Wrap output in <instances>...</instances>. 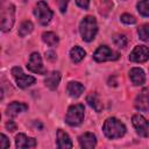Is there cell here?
I'll use <instances>...</instances> for the list:
<instances>
[{
    "mask_svg": "<svg viewBox=\"0 0 149 149\" xmlns=\"http://www.w3.org/2000/svg\"><path fill=\"white\" fill-rule=\"evenodd\" d=\"M126 126L116 118H108L102 125V132L109 140L120 139L126 134Z\"/></svg>",
    "mask_w": 149,
    "mask_h": 149,
    "instance_id": "cell-1",
    "label": "cell"
},
{
    "mask_svg": "<svg viewBox=\"0 0 149 149\" xmlns=\"http://www.w3.org/2000/svg\"><path fill=\"white\" fill-rule=\"evenodd\" d=\"M79 33L83 41L85 42L93 41L98 33V24H97L95 17L91 15L85 16L79 23Z\"/></svg>",
    "mask_w": 149,
    "mask_h": 149,
    "instance_id": "cell-2",
    "label": "cell"
},
{
    "mask_svg": "<svg viewBox=\"0 0 149 149\" xmlns=\"http://www.w3.org/2000/svg\"><path fill=\"white\" fill-rule=\"evenodd\" d=\"M84 112H85L84 105L81 104L71 105L68 108V112L65 115V122L71 127H77L81 125V122L84 121Z\"/></svg>",
    "mask_w": 149,
    "mask_h": 149,
    "instance_id": "cell-3",
    "label": "cell"
},
{
    "mask_svg": "<svg viewBox=\"0 0 149 149\" xmlns=\"http://www.w3.org/2000/svg\"><path fill=\"white\" fill-rule=\"evenodd\" d=\"M34 15L36 16L40 24L45 26L51 21L54 13L44 0H40V1H37L36 6L34 8Z\"/></svg>",
    "mask_w": 149,
    "mask_h": 149,
    "instance_id": "cell-4",
    "label": "cell"
},
{
    "mask_svg": "<svg viewBox=\"0 0 149 149\" xmlns=\"http://www.w3.org/2000/svg\"><path fill=\"white\" fill-rule=\"evenodd\" d=\"M15 21V7L12 3H8L1 9V30L3 33L9 31L13 28Z\"/></svg>",
    "mask_w": 149,
    "mask_h": 149,
    "instance_id": "cell-5",
    "label": "cell"
},
{
    "mask_svg": "<svg viewBox=\"0 0 149 149\" xmlns=\"http://www.w3.org/2000/svg\"><path fill=\"white\" fill-rule=\"evenodd\" d=\"M119 57H120V55L116 51L112 50L107 45H100L93 54V59L95 62H99V63L109 62V61H116V59H119Z\"/></svg>",
    "mask_w": 149,
    "mask_h": 149,
    "instance_id": "cell-6",
    "label": "cell"
},
{
    "mask_svg": "<svg viewBox=\"0 0 149 149\" xmlns=\"http://www.w3.org/2000/svg\"><path fill=\"white\" fill-rule=\"evenodd\" d=\"M12 74H13L17 86L21 88L29 87L35 83V78L33 76H28V74L23 73V71L20 66H14L12 69Z\"/></svg>",
    "mask_w": 149,
    "mask_h": 149,
    "instance_id": "cell-7",
    "label": "cell"
},
{
    "mask_svg": "<svg viewBox=\"0 0 149 149\" xmlns=\"http://www.w3.org/2000/svg\"><path fill=\"white\" fill-rule=\"evenodd\" d=\"M133 127L135 128L136 133L142 137L149 136V121L141 114H134L132 118Z\"/></svg>",
    "mask_w": 149,
    "mask_h": 149,
    "instance_id": "cell-8",
    "label": "cell"
},
{
    "mask_svg": "<svg viewBox=\"0 0 149 149\" xmlns=\"http://www.w3.org/2000/svg\"><path fill=\"white\" fill-rule=\"evenodd\" d=\"M27 68H28L29 71H31L34 73H37V74H45L47 73V70L43 66L42 58H41L38 52H33L30 55L28 64H27Z\"/></svg>",
    "mask_w": 149,
    "mask_h": 149,
    "instance_id": "cell-9",
    "label": "cell"
},
{
    "mask_svg": "<svg viewBox=\"0 0 149 149\" xmlns=\"http://www.w3.org/2000/svg\"><path fill=\"white\" fill-rule=\"evenodd\" d=\"M149 59V48L146 45H136L129 55V61L134 63H144Z\"/></svg>",
    "mask_w": 149,
    "mask_h": 149,
    "instance_id": "cell-10",
    "label": "cell"
},
{
    "mask_svg": "<svg viewBox=\"0 0 149 149\" xmlns=\"http://www.w3.org/2000/svg\"><path fill=\"white\" fill-rule=\"evenodd\" d=\"M134 106L142 112H149V86L144 87L135 98Z\"/></svg>",
    "mask_w": 149,
    "mask_h": 149,
    "instance_id": "cell-11",
    "label": "cell"
},
{
    "mask_svg": "<svg viewBox=\"0 0 149 149\" xmlns=\"http://www.w3.org/2000/svg\"><path fill=\"white\" fill-rule=\"evenodd\" d=\"M15 146L17 149L24 148H34L36 147V140L34 137H29L23 133H19L15 136Z\"/></svg>",
    "mask_w": 149,
    "mask_h": 149,
    "instance_id": "cell-12",
    "label": "cell"
},
{
    "mask_svg": "<svg viewBox=\"0 0 149 149\" xmlns=\"http://www.w3.org/2000/svg\"><path fill=\"white\" fill-rule=\"evenodd\" d=\"M78 142L84 149H92L97 144V137L93 133H84L78 137Z\"/></svg>",
    "mask_w": 149,
    "mask_h": 149,
    "instance_id": "cell-13",
    "label": "cell"
},
{
    "mask_svg": "<svg viewBox=\"0 0 149 149\" xmlns=\"http://www.w3.org/2000/svg\"><path fill=\"white\" fill-rule=\"evenodd\" d=\"M28 109V105L24 104V102H19V101H13L12 104H9L7 106V109H6V114L10 118H14L16 116L17 114L22 113V112H26Z\"/></svg>",
    "mask_w": 149,
    "mask_h": 149,
    "instance_id": "cell-14",
    "label": "cell"
},
{
    "mask_svg": "<svg viewBox=\"0 0 149 149\" xmlns=\"http://www.w3.org/2000/svg\"><path fill=\"white\" fill-rule=\"evenodd\" d=\"M129 78H130L132 83L135 86L143 85L144 81H146L144 71L142 69H140V68H133V69H130V71H129Z\"/></svg>",
    "mask_w": 149,
    "mask_h": 149,
    "instance_id": "cell-15",
    "label": "cell"
},
{
    "mask_svg": "<svg viewBox=\"0 0 149 149\" xmlns=\"http://www.w3.org/2000/svg\"><path fill=\"white\" fill-rule=\"evenodd\" d=\"M59 81H61V72L59 71H52L50 72L45 79H44V84L50 90H56L59 85Z\"/></svg>",
    "mask_w": 149,
    "mask_h": 149,
    "instance_id": "cell-16",
    "label": "cell"
},
{
    "mask_svg": "<svg viewBox=\"0 0 149 149\" xmlns=\"http://www.w3.org/2000/svg\"><path fill=\"white\" fill-rule=\"evenodd\" d=\"M72 141L70 139V136L62 129L57 130V147L59 149H68V148H72Z\"/></svg>",
    "mask_w": 149,
    "mask_h": 149,
    "instance_id": "cell-17",
    "label": "cell"
},
{
    "mask_svg": "<svg viewBox=\"0 0 149 149\" xmlns=\"http://www.w3.org/2000/svg\"><path fill=\"white\" fill-rule=\"evenodd\" d=\"M85 87L83 84H80L79 81H70L66 86V91L69 93L70 97L72 98H78L81 95V93L84 92Z\"/></svg>",
    "mask_w": 149,
    "mask_h": 149,
    "instance_id": "cell-18",
    "label": "cell"
},
{
    "mask_svg": "<svg viewBox=\"0 0 149 149\" xmlns=\"http://www.w3.org/2000/svg\"><path fill=\"white\" fill-rule=\"evenodd\" d=\"M86 102H87L95 112H98V113L101 112V109H102V104H101V101H100V99H99V97H98L97 93L92 92V93L87 94V97H86Z\"/></svg>",
    "mask_w": 149,
    "mask_h": 149,
    "instance_id": "cell-19",
    "label": "cell"
},
{
    "mask_svg": "<svg viewBox=\"0 0 149 149\" xmlns=\"http://www.w3.org/2000/svg\"><path fill=\"white\" fill-rule=\"evenodd\" d=\"M85 55H86L85 50H84L83 48L78 47V45L73 47V48L70 50V58H71V61H72L73 63H79V62L85 57Z\"/></svg>",
    "mask_w": 149,
    "mask_h": 149,
    "instance_id": "cell-20",
    "label": "cell"
},
{
    "mask_svg": "<svg viewBox=\"0 0 149 149\" xmlns=\"http://www.w3.org/2000/svg\"><path fill=\"white\" fill-rule=\"evenodd\" d=\"M42 40H43L44 43H47L50 47H56L59 42L58 36L52 31H44L42 34Z\"/></svg>",
    "mask_w": 149,
    "mask_h": 149,
    "instance_id": "cell-21",
    "label": "cell"
},
{
    "mask_svg": "<svg viewBox=\"0 0 149 149\" xmlns=\"http://www.w3.org/2000/svg\"><path fill=\"white\" fill-rule=\"evenodd\" d=\"M34 29V24L31 21H23L20 27H19V30H17V34L20 37H24L27 36L28 34H30Z\"/></svg>",
    "mask_w": 149,
    "mask_h": 149,
    "instance_id": "cell-22",
    "label": "cell"
},
{
    "mask_svg": "<svg viewBox=\"0 0 149 149\" xmlns=\"http://www.w3.org/2000/svg\"><path fill=\"white\" fill-rule=\"evenodd\" d=\"M136 8L142 16L149 17V0H140L136 5Z\"/></svg>",
    "mask_w": 149,
    "mask_h": 149,
    "instance_id": "cell-23",
    "label": "cell"
},
{
    "mask_svg": "<svg viewBox=\"0 0 149 149\" xmlns=\"http://www.w3.org/2000/svg\"><path fill=\"white\" fill-rule=\"evenodd\" d=\"M137 34L140 40L144 41V42H149V24L144 23L142 26H140L137 28Z\"/></svg>",
    "mask_w": 149,
    "mask_h": 149,
    "instance_id": "cell-24",
    "label": "cell"
},
{
    "mask_svg": "<svg viewBox=\"0 0 149 149\" xmlns=\"http://www.w3.org/2000/svg\"><path fill=\"white\" fill-rule=\"evenodd\" d=\"M113 43L118 48H125L127 45V37L125 34H115L113 36Z\"/></svg>",
    "mask_w": 149,
    "mask_h": 149,
    "instance_id": "cell-25",
    "label": "cell"
},
{
    "mask_svg": "<svg viewBox=\"0 0 149 149\" xmlns=\"http://www.w3.org/2000/svg\"><path fill=\"white\" fill-rule=\"evenodd\" d=\"M120 20H121V22H123V23H126V24H134V23H136V19H135L133 15L128 14V13L122 14V15L120 16Z\"/></svg>",
    "mask_w": 149,
    "mask_h": 149,
    "instance_id": "cell-26",
    "label": "cell"
},
{
    "mask_svg": "<svg viewBox=\"0 0 149 149\" xmlns=\"http://www.w3.org/2000/svg\"><path fill=\"white\" fill-rule=\"evenodd\" d=\"M0 147L2 148V149H6V148H9V146H10V143H9V140H8V137L5 135V134H1L0 135Z\"/></svg>",
    "mask_w": 149,
    "mask_h": 149,
    "instance_id": "cell-27",
    "label": "cell"
},
{
    "mask_svg": "<svg viewBox=\"0 0 149 149\" xmlns=\"http://www.w3.org/2000/svg\"><path fill=\"white\" fill-rule=\"evenodd\" d=\"M57 3H58V8H59L61 13H65L68 3H69V0H57Z\"/></svg>",
    "mask_w": 149,
    "mask_h": 149,
    "instance_id": "cell-28",
    "label": "cell"
},
{
    "mask_svg": "<svg viewBox=\"0 0 149 149\" xmlns=\"http://www.w3.org/2000/svg\"><path fill=\"white\" fill-rule=\"evenodd\" d=\"M76 3L78 7L83 8V9H88V6H90V0H76Z\"/></svg>",
    "mask_w": 149,
    "mask_h": 149,
    "instance_id": "cell-29",
    "label": "cell"
},
{
    "mask_svg": "<svg viewBox=\"0 0 149 149\" xmlns=\"http://www.w3.org/2000/svg\"><path fill=\"white\" fill-rule=\"evenodd\" d=\"M45 58L49 59V61H51V62H54V61L57 58V55H56L55 51H52V50H48V51H45Z\"/></svg>",
    "mask_w": 149,
    "mask_h": 149,
    "instance_id": "cell-30",
    "label": "cell"
},
{
    "mask_svg": "<svg viewBox=\"0 0 149 149\" xmlns=\"http://www.w3.org/2000/svg\"><path fill=\"white\" fill-rule=\"evenodd\" d=\"M5 126H6V128H7L9 132H14V130H16V125H15V122L12 121V120L7 121Z\"/></svg>",
    "mask_w": 149,
    "mask_h": 149,
    "instance_id": "cell-31",
    "label": "cell"
}]
</instances>
